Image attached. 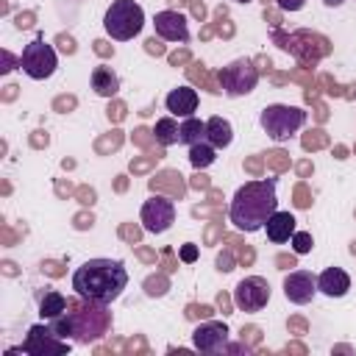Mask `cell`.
I'll return each mask as SVG.
<instances>
[{
	"label": "cell",
	"mask_w": 356,
	"mask_h": 356,
	"mask_svg": "<svg viewBox=\"0 0 356 356\" xmlns=\"http://www.w3.org/2000/svg\"><path fill=\"white\" fill-rule=\"evenodd\" d=\"M153 28H156V36L159 39H167V42H189V25H186V17L167 8V11H159L153 17Z\"/></svg>",
	"instance_id": "obj_12"
},
{
	"label": "cell",
	"mask_w": 356,
	"mask_h": 356,
	"mask_svg": "<svg viewBox=\"0 0 356 356\" xmlns=\"http://www.w3.org/2000/svg\"><path fill=\"white\" fill-rule=\"evenodd\" d=\"M275 211H278L275 178H259V181H245L236 189L228 206V220L239 231L253 234V231H261Z\"/></svg>",
	"instance_id": "obj_2"
},
{
	"label": "cell",
	"mask_w": 356,
	"mask_h": 356,
	"mask_svg": "<svg viewBox=\"0 0 356 356\" xmlns=\"http://www.w3.org/2000/svg\"><path fill=\"white\" fill-rule=\"evenodd\" d=\"M128 286V270L120 259H89L72 273V289L81 300L108 306Z\"/></svg>",
	"instance_id": "obj_1"
},
{
	"label": "cell",
	"mask_w": 356,
	"mask_h": 356,
	"mask_svg": "<svg viewBox=\"0 0 356 356\" xmlns=\"http://www.w3.org/2000/svg\"><path fill=\"white\" fill-rule=\"evenodd\" d=\"M92 89H95V95H100V97H114V95L120 92V75H117L111 67L100 64V67L92 70Z\"/></svg>",
	"instance_id": "obj_16"
},
{
	"label": "cell",
	"mask_w": 356,
	"mask_h": 356,
	"mask_svg": "<svg viewBox=\"0 0 356 356\" xmlns=\"http://www.w3.org/2000/svg\"><path fill=\"white\" fill-rule=\"evenodd\" d=\"M178 122H175V117L170 114V117H161V120H156V128H153V139L161 145V147H170V145H178Z\"/></svg>",
	"instance_id": "obj_20"
},
{
	"label": "cell",
	"mask_w": 356,
	"mask_h": 356,
	"mask_svg": "<svg viewBox=\"0 0 356 356\" xmlns=\"http://www.w3.org/2000/svg\"><path fill=\"white\" fill-rule=\"evenodd\" d=\"M192 345L200 353H222L228 345V325L220 320H206L192 331Z\"/></svg>",
	"instance_id": "obj_9"
},
{
	"label": "cell",
	"mask_w": 356,
	"mask_h": 356,
	"mask_svg": "<svg viewBox=\"0 0 356 356\" xmlns=\"http://www.w3.org/2000/svg\"><path fill=\"white\" fill-rule=\"evenodd\" d=\"M164 106H167V111L172 117H181V120L195 117V111H197V92L192 86H175L164 97Z\"/></svg>",
	"instance_id": "obj_13"
},
{
	"label": "cell",
	"mask_w": 356,
	"mask_h": 356,
	"mask_svg": "<svg viewBox=\"0 0 356 356\" xmlns=\"http://www.w3.org/2000/svg\"><path fill=\"white\" fill-rule=\"evenodd\" d=\"M234 3H250V0H234Z\"/></svg>",
	"instance_id": "obj_26"
},
{
	"label": "cell",
	"mask_w": 356,
	"mask_h": 356,
	"mask_svg": "<svg viewBox=\"0 0 356 356\" xmlns=\"http://www.w3.org/2000/svg\"><path fill=\"white\" fill-rule=\"evenodd\" d=\"M22 350L33 353V356H44V353H67L70 345L61 342V337L53 331V325H31L28 342L22 345Z\"/></svg>",
	"instance_id": "obj_10"
},
{
	"label": "cell",
	"mask_w": 356,
	"mask_h": 356,
	"mask_svg": "<svg viewBox=\"0 0 356 356\" xmlns=\"http://www.w3.org/2000/svg\"><path fill=\"white\" fill-rule=\"evenodd\" d=\"M259 125H261V131H264L273 142H286L289 136H295V134L306 125V111H303L300 106L273 103V106H264V108H261Z\"/></svg>",
	"instance_id": "obj_4"
},
{
	"label": "cell",
	"mask_w": 356,
	"mask_h": 356,
	"mask_svg": "<svg viewBox=\"0 0 356 356\" xmlns=\"http://www.w3.org/2000/svg\"><path fill=\"white\" fill-rule=\"evenodd\" d=\"M289 242H292V250H295V253H300V256H303V253H309V250H312V245H314L309 231H295Z\"/></svg>",
	"instance_id": "obj_22"
},
{
	"label": "cell",
	"mask_w": 356,
	"mask_h": 356,
	"mask_svg": "<svg viewBox=\"0 0 356 356\" xmlns=\"http://www.w3.org/2000/svg\"><path fill=\"white\" fill-rule=\"evenodd\" d=\"M342 0H325V6H339Z\"/></svg>",
	"instance_id": "obj_25"
},
{
	"label": "cell",
	"mask_w": 356,
	"mask_h": 356,
	"mask_svg": "<svg viewBox=\"0 0 356 356\" xmlns=\"http://www.w3.org/2000/svg\"><path fill=\"white\" fill-rule=\"evenodd\" d=\"M264 231H267V239H270L273 245H284V242H289L292 234L298 231V228H295V217H292L289 211H275V214L267 220Z\"/></svg>",
	"instance_id": "obj_15"
},
{
	"label": "cell",
	"mask_w": 356,
	"mask_h": 356,
	"mask_svg": "<svg viewBox=\"0 0 356 356\" xmlns=\"http://www.w3.org/2000/svg\"><path fill=\"white\" fill-rule=\"evenodd\" d=\"M303 6H306V0H278L281 11H300Z\"/></svg>",
	"instance_id": "obj_23"
},
{
	"label": "cell",
	"mask_w": 356,
	"mask_h": 356,
	"mask_svg": "<svg viewBox=\"0 0 356 356\" xmlns=\"http://www.w3.org/2000/svg\"><path fill=\"white\" fill-rule=\"evenodd\" d=\"M256 83H259V70L248 58H236L220 70V89L228 97L250 95L256 89Z\"/></svg>",
	"instance_id": "obj_6"
},
{
	"label": "cell",
	"mask_w": 356,
	"mask_h": 356,
	"mask_svg": "<svg viewBox=\"0 0 356 356\" xmlns=\"http://www.w3.org/2000/svg\"><path fill=\"white\" fill-rule=\"evenodd\" d=\"M139 220H142V228L147 234H164L175 222V203L170 197H164V195H153L150 200L142 203Z\"/></svg>",
	"instance_id": "obj_7"
},
{
	"label": "cell",
	"mask_w": 356,
	"mask_h": 356,
	"mask_svg": "<svg viewBox=\"0 0 356 356\" xmlns=\"http://www.w3.org/2000/svg\"><path fill=\"white\" fill-rule=\"evenodd\" d=\"M19 67L28 78L33 81H44L56 72L58 67V56L53 50V44H47L44 39H33L22 47V56H19Z\"/></svg>",
	"instance_id": "obj_5"
},
{
	"label": "cell",
	"mask_w": 356,
	"mask_h": 356,
	"mask_svg": "<svg viewBox=\"0 0 356 356\" xmlns=\"http://www.w3.org/2000/svg\"><path fill=\"white\" fill-rule=\"evenodd\" d=\"M317 289H320L325 298H342V295H348V289H350V275H348L342 267H325V270L317 275Z\"/></svg>",
	"instance_id": "obj_14"
},
{
	"label": "cell",
	"mask_w": 356,
	"mask_h": 356,
	"mask_svg": "<svg viewBox=\"0 0 356 356\" xmlns=\"http://www.w3.org/2000/svg\"><path fill=\"white\" fill-rule=\"evenodd\" d=\"M206 139H209L217 150L228 147V145L234 142V128H231V122H228L225 117H209V120H206Z\"/></svg>",
	"instance_id": "obj_17"
},
{
	"label": "cell",
	"mask_w": 356,
	"mask_h": 356,
	"mask_svg": "<svg viewBox=\"0 0 356 356\" xmlns=\"http://www.w3.org/2000/svg\"><path fill=\"white\" fill-rule=\"evenodd\" d=\"M214 159H217V147L209 139H203L197 145H189V164L195 170H206L209 164H214Z\"/></svg>",
	"instance_id": "obj_21"
},
{
	"label": "cell",
	"mask_w": 356,
	"mask_h": 356,
	"mask_svg": "<svg viewBox=\"0 0 356 356\" xmlns=\"http://www.w3.org/2000/svg\"><path fill=\"white\" fill-rule=\"evenodd\" d=\"M317 278L309 273V270H295L284 278V295L289 303H298V306H306L314 295H317Z\"/></svg>",
	"instance_id": "obj_11"
},
{
	"label": "cell",
	"mask_w": 356,
	"mask_h": 356,
	"mask_svg": "<svg viewBox=\"0 0 356 356\" xmlns=\"http://www.w3.org/2000/svg\"><path fill=\"white\" fill-rule=\"evenodd\" d=\"M270 300V284L261 275H245L234 289V303L239 312H261Z\"/></svg>",
	"instance_id": "obj_8"
},
{
	"label": "cell",
	"mask_w": 356,
	"mask_h": 356,
	"mask_svg": "<svg viewBox=\"0 0 356 356\" xmlns=\"http://www.w3.org/2000/svg\"><path fill=\"white\" fill-rule=\"evenodd\" d=\"M206 139V122L197 120V117H186L181 120V128H178V145H197Z\"/></svg>",
	"instance_id": "obj_19"
},
{
	"label": "cell",
	"mask_w": 356,
	"mask_h": 356,
	"mask_svg": "<svg viewBox=\"0 0 356 356\" xmlns=\"http://www.w3.org/2000/svg\"><path fill=\"white\" fill-rule=\"evenodd\" d=\"M103 28L111 39L128 42L142 33L145 28V11L136 0H111V6L103 14Z\"/></svg>",
	"instance_id": "obj_3"
},
{
	"label": "cell",
	"mask_w": 356,
	"mask_h": 356,
	"mask_svg": "<svg viewBox=\"0 0 356 356\" xmlns=\"http://www.w3.org/2000/svg\"><path fill=\"white\" fill-rule=\"evenodd\" d=\"M67 306H70V300L61 295V292H56V289H47L42 298H39V314H42V320H56V317H61L64 312H67Z\"/></svg>",
	"instance_id": "obj_18"
},
{
	"label": "cell",
	"mask_w": 356,
	"mask_h": 356,
	"mask_svg": "<svg viewBox=\"0 0 356 356\" xmlns=\"http://www.w3.org/2000/svg\"><path fill=\"white\" fill-rule=\"evenodd\" d=\"M178 256H181L184 261H195V259H197V248H195V245H181Z\"/></svg>",
	"instance_id": "obj_24"
}]
</instances>
